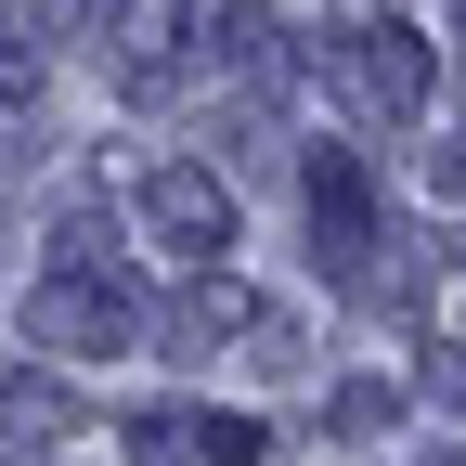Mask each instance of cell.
<instances>
[{"label": "cell", "mask_w": 466, "mask_h": 466, "mask_svg": "<svg viewBox=\"0 0 466 466\" xmlns=\"http://www.w3.org/2000/svg\"><path fill=\"white\" fill-rule=\"evenodd\" d=\"M453 259H466V233H453Z\"/></svg>", "instance_id": "cell-9"}, {"label": "cell", "mask_w": 466, "mask_h": 466, "mask_svg": "<svg viewBox=\"0 0 466 466\" xmlns=\"http://www.w3.org/2000/svg\"><path fill=\"white\" fill-rule=\"evenodd\" d=\"M143 220H156L182 259H220V247H233V195L208 182V168H156V182H143Z\"/></svg>", "instance_id": "cell-1"}, {"label": "cell", "mask_w": 466, "mask_h": 466, "mask_svg": "<svg viewBox=\"0 0 466 466\" xmlns=\"http://www.w3.org/2000/svg\"><path fill=\"white\" fill-rule=\"evenodd\" d=\"M428 182H441V195H466V130H453V143H428Z\"/></svg>", "instance_id": "cell-8"}, {"label": "cell", "mask_w": 466, "mask_h": 466, "mask_svg": "<svg viewBox=\"0 0 466 466\" xmlns=\"http://www.w3.org/2000/svg\"><path fill=\"white\" fill-rule=\"evenodd\" d=\"M208 466H272V441H259L247 415H208Z\"/></svg>", "instance_id": "cell-6"}, {"label": "cell", "mask_w": 466, "mask_h": 466, "mask_svg": "<svg viewBox=\"0 0 466 466\" xmlns=\"http://www.w3.org/2000/svg\"><path fill=\"white\" fill-rule=\"evenodd\" d=\"M0 428H14V441H52V428H66V389H52V376H0Z\"/></svg>", "instance_id": "cell-5"}, {"label": "cell", "mask_w": 466, "mask_h": 466, "mask_svg": "<svg viewBox=\"0 0 466 466\" xmlns=\"http://www.w3.org/2000/svg\"><path fill=\"white\" fill-rule=\"evenodd\" d=\"M130 324V285H78V272H52L39 299H26V337H52V350H91V337H116Z\"/></svg>", "instance_id": "cell-3"}, {"label": "cell", "mask_w": 466, "mask_h": 466, "mask_svg": "<svg viewBox=\"0 0 466 466\" xmlns=\"http://www.w3.org/2000/svg\"><path fill=\"white\" fill-rule=\"evenodd\" d=\"M130 453H143V466H208V428L168 415V401H143V415H130Z\"/></svg>", "instance_id": "cell-4"}, {"label": "cell", "mask_w": 466, "mask_h": 466, "mask_svg": "<svg viewBox=\"0 0 466 466\" xmlns=\"http://www.w3.org/2000/svg\"><path fill=\"white\" fill-rule=\"evenodd\" d=\"M350 91H363L376 116H415L428 104V39L415 26H363V39H350Z\"/></svg>", "instance_id": "cell-2"}, {"label": "cell", "mask_w": 466, "mask_h": 466, "mask_svg": "<svg viewBox=\"0 0 466 466\" xmlns=\"http://www.w3.org/2000/svg\"><path fill=\"white\" fill-rule=\"evenodd\" d=\"M389 415H401V401H389V389H337V428H350V441H376Z\"/></svg>", "instance_id": "cell-7"}]
</instances>
